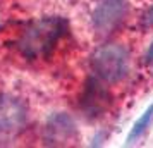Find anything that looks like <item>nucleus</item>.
I'll return each instance as SVG.
<instances>
[{"mask_svg":"<svg viewBox=\"0 0 153 148\" xmlns=\"http://www.w3.org/2000/svg\"><path fill=\"white\" fill-rule=\"evenodd\" d=\"M152 117H153V107H152V109H150V110H148V112L145 114V115H143V117H141V119H139L138 124L134 126V129H132L131 136H129V141H132L134 138H138L139 134H141L143 131H145L146 126H148V122H150V119H152Z\"/></svg>","mask_w":153,"mask_h":148,"instance_id":"7ed1b4c3","label":"nucleus"},{"mask_svg":"<svg viewBox=\"0 0 153 148\" xmlns=\"http://www.w3.org/2000/svg\"><path fill=\"white\" fill-rule=\"evenodd\" d=\"M31 110L28 100L14 90L0 88V145L9 143L29 124Z\"/></svg>","mask_w":153,"mask_h":148,"instance_id":"f257e3e1","label":"nucleus"},{"mask_svg":"<svg viewBox=\"0 0 153 148\" xmlns=\"http://www.w3.org/2000/svg\"><path fill=\"white\" fill-rule=\"evenodd\" d=\"M91 67L100 79L107 83H119L127 78L131 71V55L122 45H102L93 54Z\"/></svg>","mask_w":153,"mask_h":148,"instance_id":"f03ea898","label":"nucleus"},{"mask_svg":"<svg viewBox=\"0 0 153 148\" xmlns=\"http://www.w3.org/2000/svg\"><path fill=\"white\" fill-rule=\"evenodd\" d=\"M146 59H148V62L153 64V43L150 45V50H148V55H146Z\"/></svg>","mask_w":153,"mask_h":148,"instance_id":"20e7f679","label":"nucleus"}]
</instances>
